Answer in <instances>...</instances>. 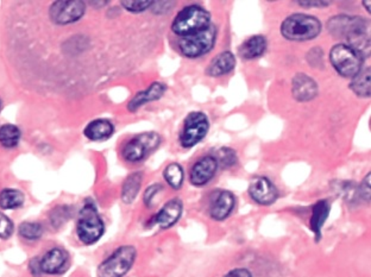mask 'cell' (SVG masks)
<instances>
[{
	"label": "cell",
	"instance_id": "1",
	"mask_svg": "<svg viewBox=\"0 0 371 277\" xmlns=\"http://www.w3.org/2000/svg\"><path fill=\"white\" fill-rule=\"evenodd\" d=\"M210 25V12L200 5H189L178 14L171 24V30L178 36L186 37L202 32Z\"/></svg>",
	"mask_w": 371,
	"mask_h": 277
},
{
	"label": "cell",
	"instance_id": "2",
	"mask_svg": "<svg viewBox=\"0 0 371 277\" xmlns=\"http://www.w3.org/2000/svg\"><path fill=\"white\" fill-rule=\"evenodd\" d=\"M322 32V23L309 14H296L287 17L281 25L282 36L289 40H314Z\"/></svg>",
	"mask_w": 371,
	"mask_h": 277
},
{
	"label": "cell",
	"instance_id": "3",
	"mask_svg": "<svg viewBox=\"0 0 371 277\" xmlns=\"http://www.w3.org/2000/svg\"><path fill=\"white\" fill-rule=\"evenodd\" d=\"M105 226L103 220L99 215L98 210L93 204H86L80 212V217L77 220V237L82 243L87 245L94 244L103 237Z\"/></svg>",
	"mask_w": 371,
	"mask_h": 277
},
{
	"label": "cell",
	"instance_id": "4",
	"mask_svg": "<svg viewBox=\"0 0 371 277\" xmlns=\"http://www.w3.org/2000/svg\"><path fill=\"white\" fill-rule=\"evenodd\" d=\"M136 256H137V251L134 246H121L99 265V277L124 276L134 265Z\"/></svg>",
	"mask_w": 371,
	"mask_h": 277
},
{
	"label": "cell",
	"instance_id": "5",
	"mask_svg": "<svg viewBox=\"0 0 371 277\" xmlns=\"http://www.w3.org/2000/svg\"><path fill=\"white\" fill-rule=\"evenodd\" d=\"M217 40V29L213 24L189 36L181 37L179 48L182 55L188 58H200L213 49Z\"/></svg>",
	"mask_w": 371,
	"mask_h": 277
},
{
	"label": "cell",
	"instance_id": "6",
	"mask_svg": "<svg viewBox=\"0 0 371 277\" xmlns=\"http://www.w3.org/2000/svg\"><path fill=\"white\" fill-rule=\"evenodd\" d=\"M330 61L338 74L349 79L355 77L362 69V56L348 45H335L330 51Z\"/></svg>",
	"mask_w": 371,
	"mask_h": 277
},
{
	"label": "cell",
	"instance_id": "7",
	"mask_svg": "<svg viewBox=\"0 0 371 277\" xmlns=\"http://www.w3.org/2000/svg\"><path fill=\"white\" fill-rule=\"evenodd\" d=\"M210 129L208 118L202 112H192L184 119V129L180 134V143L184 148H192L205 138Z\"/></svg>",
	"mask_w": 371,
	"mask_h": 277
},
{
	"label": "cell",
	"instance_id": "8",
	"mask_svg": "<svg viewBox=\"0 0 371 277\" xmlns=\"http://www.w3.org/2000/svg\"><path fill=\"white\" fill-rule=\"evenodd\" d=\"M344 36L348 40V45L356 50L363 60L370 58V27L366 19L350 17L349 25Z\"/></svg>",
	"mask_w": 371,
	"mask_h": 277
},
{
	"label": "cell",
	"instance_id": "9",
	"mask_svg": "<svg viewBox=\"0 0 371 277\" xmlns=\"http://www.w3.org/2000/svg\"><path fill=\"white\" fill-rule=\"evenodd\" d=\"M160 144L161 137L156 132L141 134L126 144L123 149V157L129 162L142 161L150 152L158 148Z\"/></svg>",
	"mask_w": 371,
	"mask_h": 277
},
{
	"label": "cell",
	"instance_id": "10",
	"mask_svg": "<svg viewBox=\"0 0 371 277\" xmlns=\"http://www.w3.org/2000/svg\"><path fill=\"white\" fill-rule=\"evenodd\" d=\"M85 3L79 0L56 1L49 10L50 19L58 25L74 23L85 14Z\"/></svg>",
	"mask_w": 371,
	"mask_h": 277
},
{
	"label": "cell",
	"instance_id": "11",
	"mask_svg": "<svg viewBox=\"0 0 371 277\" xmlns=\"http://www.w3.org/2000/svg\"><path fill=\"white\" fill-rule=\"evenodd\" d=\"M249 195L257 204L269 206L278 200V192L268 178L257 176L251 180Z\"/></svg>",
	"mask_w": 371,
	"mask_h": 277
},
{
	"label": "cell",
	"instance_id": "12",
	"mask_svg": "<svg viewBox=\"0 0 371 277\" xmlns=\"http://www.w3.org/2000/svg\"><path fill=\"white\" fill-rule=\"evenodd\" d=\"M236 205V197L228 191H218L211 199L210 215L212 219L222 221L232 213Z\"/></svg>",
	"mask_w": 371,
	"mask_h": 277
},
{
	"label": "cell",
	"instance_id": "13",
	"mask_svg": "<svg viewBox=\"0 0 371 277\" xmlns=\"http://www.w3.org/2000/svg\"><path fill=\"white\" fill-rule=\"evenodd\" d=\"M218 170V163L213 156H205L193 166L189 174V180L194 186H204L208 184L211 180L215 178V173Z\"/></svg>",
	"mask_w": 371,
	"mask_h": 277
},
{
	"label": "cell",
	"instance_id": "14",
	"mask_svg": "<svg viewBox=\"0 0 371 277\" xmlns=\"http://www.w3.org/2000/svg\"><path fill=\"white\" fill-rule=\"evenodd\" d=\"M291 92L298 101L307 103L317 97L319 88L317 82L311 76L306 75L304 73H299L293 79Z\"/></svg>",
	"mask_w": 371,
	"mask_h": 277
},
{
	"label": "cell",
	"instance_id": "15",
	"mask_svg": "<svg viewBox=\"0 0 371 277\" xmlns=\"http://www.w3.org/2000/svg\"><path fill=\"white\" fill-rule=\"evenodd\" d=\"M182 210H184L182 202L180 199H171L154 217L152 223L161 228H171L174 224L179 221L182 215Z\"/></svg>",
	"mask_w": 371,
	"mask_h": 277
},
{
	"label": "cell",
	"instance_id": "16",
	"mask_svg": "<svg viewBox=\"0 0 371 277\" xmlns=\"http://www.w3.org/2000/svg\"><path fill=\"white\" fill-rule=\"evenodd\" d=\"M67 252L62 249H53L48 251L43 258L40 259V272L49 275L62 274L67 268Z\"/></svg>",
	"mask_w": 371,
	"mask_h": 277
},
{
	"label": "cell",
	"instance_id": "17",
	"mask_svg": "<svg viewBox=\"0 0 371 277\" xmlns=\"http://www.w3.org/2000/svg\"><path fill=\"white\" fill-rule=\"evenodd\" d=\"M167 91V86L163 82H154L152 86L145 91H142L134 95V98L131 100L128 108L129 111H137L139 108H142L147 103H152L155 100L162 98V95Z\"/></svg>",
	"mask_w": 371,
	"mask_h": 277
},
{
	"label": "cell",
	"instance_id": "18",
	"mask_svg": "<svg viewBox=\"0 0 371 277\" xmlns=\"http://www.w3.org/2000/svg\"><path fill=\"white\" fill-rule=\"evenodd\" d=\"M331 205L327 200H320L312 206V215L309 219V228L313 231L317 238V241L322 238V230L324 224L326 223L328 215H330Z\"/></svg>",
	"mask_w": 371,
	"mask_h": 277
},
{
	"label": "cell",
	"instance_id": "19",
	"mask_svg": "<svg viewBox=\"0 0 371 277\" xmlns=\"http://www.w3.org/2000/svg\"><path fill=\"white\" fill-rule=\"evenodd\" d=\"M236 67V58L231 51H224L217 55L212 61L210 66L206 69L207 75L210 76H222L228 74V73L233 71V68Z\"/></svg>",
	"mask_w": 371,
	"mask_h": 277
},
{
	"label": "cell",
	"instance_id": "20",
	"mask_svg": "<svg viewBox=\"0 0 371 277\" xmlns=\"http://www.w3.org/2000/svg\"><path fill=\"white\" fill-rule=\"evenodd\" d=\"M115 132V126L108 119H97L86 126L85 136L91 141H105Z\"/></svg>",
	"mask_w": 371,
	"mask_h": 277
},
{
	"label": "cell",
	"instance_id": "21",
	"mask_svg": "<svg viewBox=\"0 0 371 277\" xmlns=\"http://www.w3.org/2000/svg\"><path fill=\"white\" fill-rule=\"evenodd\" d=\"M267 49V40L262 35H256L246 40L239 48V55L246 60L257 58L264 54Z\"/></svg>",
	"mask_w": 371,
	"mask_h": 277
},
{
	"label": "cell",
	"instance_id": "22",
	"mask_svg": "<svg viewBox=\"0 0 371 277\" xmlns=\"http://www.w3.org/2000/svg\"><path fill=\"white\" fill-rule=\"evenodd\" d=\"M370 67L362 68L361 72L358 73L355 77H352V81L350 84V88L358 97H362V98H369L370 97Z\"/></svg>",
	"mask_w": 371,
	"mask_h": 277
},
{
	"label": "cell",
	"instance_id": "23",
	"mask_svg": "<svg viewBox=\"0 0 371 277\" xmlns=\"http://www.w3.org/2000/svg\"><path fill=\"white\" fill-rule=\"evenodd\" d=\"M142 180L143 175L142 173H134L129 175L125 182L123 184V191H121V200L125 204H131L134 202L139 192V188L142 186Z\"/></svg>",
	"mask_w": 371,
	"mask_h": 277
},
{
	"label": "cell",
	"instance_id": "24",
	"mask_svg": "<svg viewBox=\"0 0 371 277\" xmlns=\"http://www.w3.org/2000/svg\"><path fill=\"white\" fill-rule=\"evenodd\" d=\"M24 204V194L17 189H4L0 193V207L4 210H14Z\"/></svg>",
	"mask_w": 371,
	"mask_h": 277
},
{
	"label": "cell",
	"instance_id": "25",
	"mask_svg": "<svg viewBox=\"0 0 371 277\" xmlns=\"http://www.w3.org/2000/svg\"><path fill=\"white\" fill-rule=\"evenodd\" d=\"M163 176L173 189H180L184 184V173L182 167L179 163H170L163 171Z\"/></svg>",
	"mask_w": 371,
	"mask_h": 277
},
{
	"label": "cell",
	"instance_id": "26",
	"mask_svg": "<svg viewBox=\"0 0 371 277\" xmlns=\"http://www.w3.org/2000/svg\"><path fill=\"white\" fill-rule=\"evenodd\" d=\"M21 139V131L17 126L8 125L0 128V144L5 148H14Z\"/></svg>",
	"mask_w": 371,
	"mask_h": 277
},
{
	"label": "cell",
	"instance_id": "27",
	"mask_svg": "<svg viewBox=\"0 0 371 277\" xmlns=\"http://www.w3.org/2000/svg\"><path fill=\"white\" fill-rule=\"evenodd\" d=\"M19 234L27 241H36L43 234V228L40 224L27 221L19 226Z\"/></svg>",
	"mask_w": 371,
	"mask_h": 277
},
{
	"label": "cell",
	"instance_id": "28",
	"mask_svg": "<svg viewBox=\"0 0 371 277\" xmlns=\"http://www.w3.org/2000/svg\"><path fill=\"white\" fill-rule=\"evenodd\" d=\"M215 157L218 163V167L223 168H230L237 163V155L232 149L222 148L217 152V156Z\"/></svg>",
	"mask_w": 371,
	"mask_h": 277
},
{
	"label": "cell",
	"instance_id": "29",
	"mask_svg": "<svg viewBox=\"0 0 371 277\" xmlns=\"http://www.w3.org/2000/svg\"><path fill=\"white\" fill-rule=\"evenodd\" d=\"M121 5L128 11L137 14V12H143L145 10H148L149 8H152V1H134V0H129V1H121Z\"/></svg>",
	"mask_w": 371,
	"mask_h": 277
},
{
	"label": "cell",
	"instance_id": "30",
	"mask_svg": "<svg viewBox=\"0 0 371 277\" xmlns=\"http://www.w3.org/2000/svg\"><path fill=\"white\" fill-rule=\"evenodd\" d=\"M14 233V224L6 217L0 213V238L8 239Z\"/></svg>",
	"mask_w": 371,
	"mask_h": 277
},
{
	"label": "cell",
	"instance_id": "31",
	"mask_svg": "<svg viewBox=\"0 0 371 277\" xmlns=\"http://www.w3.org/2000/svg\"><path fill=\"white\" fill-rule=\"evenodd\" d=\"M359 197L364 202H370V173L364 178L362 184L357 189Z\"/></svg>",
	"mask_w": 371,
	"mask_h": 277
},
{
	"label": "cell",
	"instance_id": "32",
	"mask_svg": "<svg viewBox=\"0 0 371 277\" xmlns=\"http://www.w3.org/2000/svg\"><path fill=\"white\" fill-rule=\"evenodd\" d=\"M162 191V186L161 184H152V186H150V187L145 191V193H144V202H145V205L148 206V207H150L152 204V200H154V197H155V195H156L157 193L161 192Z\"/></svg>",
	"mask_w": 371,
	"mask_h": 277
},
{
	"label": "cell",
	"instance_id": "33",
	"mask_svg": "<svg viewBox=\"0 0 371 277\" xmlns=\"http://www.w3.org/2000/svg\"><path fill=\"white\" fill-rule=\"evenodd\" d=\"M315 53H317V56H314L312 50L309 51L307 54V60H309V64L312 67L319 68V66H322L324 64V53H322V49H315Z\"/></svg>",
	"mask_w": 371,
	"mask_h": 277
},
{
	"label": "cell",
	"instance_id": "34",
	"mask_svg": "<svg viewBox=\"0 0 371 277\" xmlns=\"http://www.w3.org/2000/svg\"><path fill=\"white\" fill-rule=\"evenodd\" d=\"M224 277H252V274L246 268L233 269Z\"/></svg>",
	"mask_w": 371,
	"mask_h": 277
},
{
	"label": "cell",
	"instance_id": "35",
	"mask_svg": "<svg viewBox=\"0 0 371 277\" xmlns=\"http://www.w3.org/2000/svg\"><path fill=\"white\" fill-rule=\"evenodd\" d=\"M298 4L307 9L309 8H326L331 4V1H298Z\"/></svg>",
	"mask_w": 371,
	"mask_h": 277
},
{
	"label": "cell",
	"instance_id": "36",
	"mask_svg": "<svg viewBox=\"0 0 371 277\" xmlns=\"http://www.w3.org/2000/svg\"><path fill=\"white\" fill-rule=\"evenodd\" d=\"M30 270H32V274L34 276H40L42 272H40V259H32V262H30Z\"/></svg>",
	"mask_w": 371,
	"mask_h": 277
},
{
	"label": "cell",
	"instance_id": "37",
	"mask_svg": "<svg viewBox=\"0 0 371 277\" xmlns=\"http://www.w3.org/2000/svg\"><path fill=\"white\" fill-rule=\"evenodd\" d=\"M363 5H364V6H367L366 9H368V12L370 14V1H363Z\"/></svg>",
	"mask_w": 371,
	"mask_h": 277
}]
</instances>
